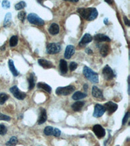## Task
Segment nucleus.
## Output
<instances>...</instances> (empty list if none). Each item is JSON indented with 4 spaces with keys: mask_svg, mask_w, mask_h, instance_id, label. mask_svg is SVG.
Instances as JSON below:
<instances>
[{
    "mask_svg": "<svg viewBox=\"0 0 130 146\" xmlns=\"http://www.w3.org/2000/svg\"><path fill=\"white\" fill-rule=\"evenodd\" d=\"M77 13L79 14L83 18L88 21L95 20L98 15L97 9L93 7L78 9Z\"/></svg>",
    "mask_w": 130,
    "mask_h": 146,
    "instance_id": "nucleus-1",
    "label": "nucleus"
},
{
    "mask_svg": "<svg viewBox=\"0 0 130 146\" xmlns=\"http://www.w3.org/2000/svg\"><path fill=\"white\" fill-rule=\"evenodd\" d=\"M83 74L85 75V77L91 82H94V83L98 82V74L93 71L90 68L85 66L83 68Z\"/></svg>",
    "mask_w": 130,
    "mask_h": 146,
    "instance_id": "nucleus-2",
    "label": "nucleus"
},
{
    "mask_svg": "<svg viewBox=\"0 0 130 146\" xmlns=\"http://www.w3.org/2000/svg\"><path fill=\"white\" fill-rule=\"evenodd\" d=\"M75 86L72 85H69L64 87H58L56 89L55 93L59 96H68L70 95L75 90Z\"/></svg>",
    "mask_w": 130,
    "mask_h": 146,
    "instance_id": "nucleus-3",
    "label": "nucleus"
},
{
    "mask_svg": "<svg viewBox=\"0 0 130 146\" xmlns=\"http://www.w3.org/2000/svg\"><path fill=\"white\" fill-rule=\"evenodd\" d=\"M27 20L32 24L42 26L44 25V21L35 13H31L27 16Z\"/></svg>",
    "mask_w": 130,
    "mask_h": 146,
    "instance_id": "nucleus-4",
    "label": "nucleus"
},
{
    "mask_svg": "<svg viewBox=\"0 0 130 146\" xmlns=\"http://www.w3.org/2000/svg\"><path fill=\"white\" fill-rule=\"evenodd\" d=\"M61 49V44L59 43H50L47 46L46 51L48 54L54 55V54L58 53Z\"/></svg>",
    "mask_w": 130,
    "mask_h": 146,
    "instance_id": "nucleus-5",
    "label": "nucleus"
},
{
    "mask_svg": "<svg viewBox=\"0 0 130 146\" xmlns=\"http://www.w3.org/2000/svg\"><path fill=\"white\" fill-rule=\"evenodd\" d=\"M102 74L104 77V79L107 81H109V80H112L115 77V74L113 72V70L109 66L106 65L105 67L103 68L102 70Z\"/></svg>",
    "mask_w": 130,
    "mask_h": 146,
    "instance_id": "nucleus-6",
    "label": "nucleus"
},
{
    "mask_svg": "<svg viewBox=\"0 0 130 146\" xmlns=\"http://www.w3.org/2000/svg\"><path fill=\"white\" fill-rule=\"evenodd\" d=\"M10 92L13 94V96H15L16 99H18L19 100H24L25 98L26 97L25 93L23 92H21L16 86L11 87L10 88Z\"/></svg>",
    "mask_w": 130,
    "mask_h": 146,
    "instance_id": "nucleus-7",
    "label": "nucleus"
},
{
    "mask_svg": "<svg viewBox=\"0 0 130 146\" xmlns=\"http://www.w3.org/2000/svg\"><path fill=\"white\" fill-rule=\"evenodd\" d=\"M93 131L98 138H101L105 135V131L100 125H95L93 128Z\"/></svg>",
    "mask_w": 130,
    "mask_h": 146,
    "instance_id": "nucleus-8",
    "label": "nucleus"
},
{
    "mask_svg": "<svg viewBox=\"0 0 130 146\" xmlns=\"http://www.w3.org/2000/svg\"><path fill=\"white\" fill-rule=\"evenodd\" d=\"M103 107L105 108V111H107L108 114L109 115L113 114L118 109V105L112 101H109V102L106 103Z\"/></svg>",
    "mask_w": 130,
    "mask_h": 146,
    "instance_id": "nucleus-9",
    "label": "nucleus"
},
{
    "mask_svg": "<svg viewBox=\"0 0 130 146\" xmlns=\"http://www.w3.org/2000/svg\"><path fill=\"white\" fill-rule=\"evenodd\" d=\"M105 112V109L103 105L100 104H96L94 107L93 116L95 117H100L103 116Z\"/></svg>",
    "mask_w": 130,
    "mask_h": 146,
    "instance_id": "nucleus-10",
    "label": "nucleus"
},
{
    "mask_svg": "<svg viewBox=\"0 0 130 146\" xmlns=\"http://www.w3.org/2000/svg\"><path fill=\"white\" fill-rule=\"evenodd\" d=\"M92 40H93V37H92L91 35L89 33H86L84 35V36L82 37L81 40H80L79 46L80 47H83L87 45V44L90 43Z\"/></svg>",
    "mask_w": 130,
    "mask_h": 146,
    "instance_id": "nucleus-11",
    "label": "nucleus"
},
{
    "mask_svg": "<svg viewBox=\"0 0 130 146\" xmlns=\"http://www.w3.org/2000/svg\"><path fill=\"white\" fill-rule=\"evenodd\" d=\"M75 49L74 46L72 45H68L67 46L65 49V57L67 59H70L72 57V56L75 53Z\"/></svg>",
    "mask_w": 130,
    "mask_h": 146,
    "instance_id": "nucleus-12",
    "label": "nucleus"
},
{
    "mask_svg": "<svg viewBox=\"0 0 130 146\" xmlns=\"http://www.w3.org/2000/svg\"><path fill=\"white\" fill-rule=\"evenodd\" d=\"M38 62H39V64L42 68H44V69H49V68L54 67V66L53 65V64H52V62H50V61L45 60V59H42V58L39 59Z\"/></svg>",
    "mask_w": 130,
    "mask_h": 146,
    "instance_id": "nucleus-13",
    "label": "nucleus"
},
{
    "mask_svg": "<svg viewBox=\"0 0 130 146\" xmlns=\"http://www.w3.org/2000/svg\"><path fill=\"white\" fill-rule=\"evenodd\" d=\"M47 113L46 110L44 109H41V112L39 114V120H38V123L39 125H41L42 123H45L47 120Z\"/></svg>",
    "mask_w": 130,
    "mask_h": 146,
    "instance_id": "nucleus-14",
    "label": "nucleus"
},
{
    "mask_svg": "<svg viewBox=\"0 0 130 146\" xmlns=\"http://www.w3.org/2000/svg\"><path fill=\"white\" fill-rule=\"evenodd\" d=\"M92 94L94 98H99V99H103V94L100 89L96 86H93V89H92Z\"/></svg>",
    "mask_w": 130,
    "mask_h": 146,
    "instance_id": "nucleus-15",
    "label": "nucleus"
},
{
    "mask_svg": "<svg viewBox=\"0 0 130 146\" xmlns=\"http://www.w3.org/2000/svg\"><path fill=\"white\" fill-rule=\"evenodd\" d=\"M94 39L98 42H110V38L103 34H97L94 36Z\"/></svg>",
    "mask_w": 130,
    "mask_h": 146,
    "instance_id": "nucleus-16",
    "label": "nucleus"
},
{
    "mask_svg": "<svg viewBox=\"0 0 130 146\" xmlns=\"http://www.w3.org/2000/svg\"><path fill=\"white\" fill-rule=\"evenodd\" d=\"M59 26L57 23H52L49 28V33L52 35H56L59 33Z\"/></svg>",
    "mask_w": 130,
    "mask_h": 146,
    "instance_id": "nucleus-17",
    "label": "nucleus"
},
{
    "mask_svg": "<svg viewBox=\"0 0 130 146\" xmlns=\"http://www.w3.org/2000/svg\"><path fill=\"white\" fill-rule=\"evenodd\" d=\"M84 105H85L84 101H77L72 105V108L74 111L79 112L82 109V108L83 107Z\"/></svg>",
    "mask_w": 130,
    "mask_h": 146,
    "instance_id": "nucleus-18",
    "label": "nucleus"
},
{
    "mask_svg": "<svg viewBox=\"0 0 130 146\" xmlns=\"http://www.w3.org/2000/svg\"><path fill=\"white\" fill-rule=\"evenodd\" d=\"M59 68L62 74H66L68 72V65L67 62L65 60L61 59L60 60V64H59Z\"/></svg>",
    "mask_w": 130,
    "mask_h": 146,
    "instance_id": "nucleus-19",
    "label": "nucleus"
},
{
    "mask_svg": "<svg viewBox=\"0 0 130 146\" xmlns=\"http://www.w3.org/2000/svg\"><path fill=\"white\" fill-rule=\"evenodd\" d=\"M100 52L102 56H107L109 53V46L107 44H103L101 46L100 48Z\"/></svg>",
    "mask_w": 130,
    "mask_h": 146,
    "instance_id": "nucleus-20",
    "label": "nucleus"
},
{
    "mask_svg": "<svg viewBox=\"0 0 130 146\" xmlns=\"http://www.w3.org/2000/svg\"><path fill=\"white\" fill-rule=\"evenodd\" d=\"M37 87L39 88H41V89H43L44 90L46 91L48 93H50L51 92V88L50 86H49L48 84H47L46 83H45V82H39V83L37 84Z\"/></svg>",
    "mask_w": 130,
    "mask_h": 146,
    "instance_id": "nucleus-21",
    "label": "nucleus"
},
{
    "mask_svg": "<svg viewBox=\"0 0 130 146\" xmlns=\"http://www.w3.org/2000/svg\"><path fill=\"white\" fill-rule=\"evenodd\" d=\"M9 69H10L11 72H12V74H13L14 76H18V72L17 71V70L16 69L13 60H9Z\"/></svg>",
    "mask_w": 130,
    "mask_h": 146,
    "instance_id": "nucleus-22",
    "label": "nucleus"
},
{
    "mask_svg": "<svg viewBox=\"0 0 130 146\" xmlns=\"http://www.w3.org/2000/svg\"><path fill=\"white\" fill-rule=\"evenodd\" d=\"M87 94L85 93H82L81 92H76L72 96V99L74 100H81L87 97Z\"/></svg>",
    "mask_w": 130,
    "mask_h": 146,
    "instance_id": "nucleus-23",
    "label": "nucleus"
},
{
    "mask_svg": "<svg viewBox=\"0 0 130 146\" xmlns=\"http://www.w3.org/2000/svg\"><path fill=\"white\" fill-rule=\"evenodd\" d=\"M11 21H12V15L11 13H8L5 15V17L4 24H3L4 27H7L9 26H10L11 24Z\"/></svg>",
    "mask_w": 130,
    "mask_h": 146,
    "instance_id": "nucleus-24",
    "label": "nucleus"
},
{
    "mask_svg": "<svg viewBox=\"0 0 130 146\" xmlns=\"http://www.w3.org/2000/svg\"><path fill=\"white\" fill-rule=\"evenodd\" d=\"M28 82H29V90H32L35 86V75L33 73L30 74V76L28 78Z\"/></svg>",
    "mask_w": 130,
    "mask_h": 146,
    "instance_id": "nucleus-25",
    "label": "nucleus"
},
{
    "mask_svg": "<svg viewBox=\"0 0 130 146\" xmlns=\"http://www.w3.org/2000/svg\"><path fill=\"white\" fill-rule=\"evenodd\" d=\"M18 143V138L16 136H13L10 138L7 142L6 143L7 146H16Z\"/></svg>",
    "mask_w": 130,
    "mask_h": 146,
    "instance_id": "nucleus-26",
    "label": "nucleus"
},
{
    "mask_svg": "<svg viewBox=\"0 0 130 146\" xmlns=\"http://www.w3.org/2000/svg\"><path fill=\"white\" fill-rule=\"evenodd\" d=\"M18 38L17 36H13L9 40V44H10L11 47H15L18 44Z\"/></svg>",
    "mask_w": 130,
    "mask_h": 146,
    "instance_id": "nucleus-27",
    "label": "nucleus"
},
{
    "mask_svg": "<svg viewBox=\"0 0 130 146\" xmlns=\"http://www.w3.org/2000/svg\"><path fill=\"white\" fill-rule=\"evenodd\" d=\"M9 99V96L7 94L1 93L0 94V105H3Z\"/></svg>",
    "mask_w": 130,
    "mask_h": 146,
    "instance_id": "nucleus-28",
    "label": "nucleus"
},
{
    "mask_svg": "<svg viewBox=\"0 0 130 146\" xmlns=\"http://www.w3.org/2000/svg\"><path fill=\"white\" fill-rule=\"evenodd\" d=\"M44 133L45 135H47V136L53 135V128L52 127H50V126L46 127V128H45L44 130Z\"/></svg>",
    "mask_w": 130,
    "mask_h": 146,
    "instance_id": "nucleus-29",
    "label": "nucleus"
},
{
    "mask_svg": "<svg viewBox=\"0 0 130 146\" xmlns=\"http://www.w3.org/2000/svg\"><path fill=\"white\" fill-rule=\"evenodd\" d=\"M26 5H27V4L25 1H20L17 4L15 5V9L16 10H21V9H23V8H25Z\"/></svg>",
    "mask_w": 130,
    "mask_h": 146,
    "instance_id": "nucleus-30",
    "label": "nucleus"
},
{
    "mask_svg": "<svg viewBox=\"0 0 130 146\" xmlns=\"http://www.w3.org/2000/svg\"><path fill=\"white\" fill-rule=\"evenodd\" d=\"M18 18L22 22H24L26 18V13L24 11H20L18 15Z\"/></svg>",
    "mask_w": 130,
    "mask_h": 146,
    "instance_id": "nucleus-31",
    "label": "nucleus"
},
{
    "mask_svg": "<svg viewBox=\"0 0 130 146\" xmlns=\"http://www.w3.org/2000/svg\"><path fill=\"white\" fill-rule=\"evenodd\" d=\"M7 129L3 124H0V135H4L7 133Z\"/></svg>",
    "mask_w": 130,
    "mask_h": 146,
    "instance_id": "nucleus-32",
    "label": "nucleus"
},
{
    "mask_svg": "<svg viewBox=\"0 0 130 146\" xmlns=\"http://www.w3.org/2000/svg\"><path fill=\"white\" fill-rule=\"evenodd\" d=\"M77 67V64L76 62H70V66H69L70 71H72V72L74 71V70H76Z\"/></svg>",
    "mask_w": 130,
    "mask_h": 146,
    "instance_id": "nucleus-33",
    "label": "nucleus"
},
{
    "mask_svg": "<svg viewBox=\"0 0 130 146\" xmlns=\"http://www.w3.org/2000/svg\"><path fill=\"white\" fill-rule=\"evenodd\" d=\"M0 120H4V121H10L11 120V117H9L7 115H5L0 113Z\"/></svg>",
    "mask_w": 130,
    "mask_h": 146,
    "instance_id": "nucleus-34",
    "label": "nucleus"
},
{
    "mask_svg": "<svg viewBox=\"0 0 130 146\" xmlns=\"http://www.w3.org/2000/svg\"><path fill=\"white\" fill-rule=\"evenodd\" d=\"M129 112L128 111V112H126V114H125L124 118H123V119H122V125H124L127 123V120H128V119H129Z\"/></svg>",
    "mask_w": 130,
    "mask_h": 146,
    "instance_id": "nucleus-35",
    "label": "nucleus"
},
{
    "mask_svg": "<svg viewBox=\"0 0 130 146\" xmlns=\"http://www.w3.org/2000/svg\"><path fill=\"white\" fill-rule=\"evenodd\" d=\"M10 5H11V3L9 1H3L2 2V7H3V8L4 9H9L10 7Z\"/></svg>",
    "mask_w": 130,
    "mask_h": 146,
    "instance_id": "nucleus-36",
    "label": "nucleus"
},
{
    "mask_svg": "<svg viewBox=\"0 0 130 146\" xmlns=\"http://www.w3.org/2000/svg\"><path fill=\"white\" fill-rule=\"evenodd\" d=\"M61 131L59 129H53V135L55 137H59L61 135Z\"/></svg>",
    "mask_w": 130,
    "mask_h": 146,
    "instance_id": "nucleus-37",
    "label": "nucleus"
},
{
    "mask_svg": "<svg viewBox=\"0 0 130 146\" xmlns=\"http://www.w3.org/2000/svg\"><path fill=\"white\" fill-rule=\"evenodd\" d=\"M124 23L125 24H126V25H127V26H130V24H129V19L127 18V16H124Z\"/></svg>",
    "mask_w": 130,
    "mask_h": 146,
    "instance_id": "nucleus-38",
    "label": "nucleus"
},
{
    "mask_svg": "<svg viewBox=\"0 0 130 146\" xmlns=\"http://www.w3.org/2000/svg\"><path fill=\"white\" fill-rule=\"evenodd\" d=\"M85 52L87 53V54H89V55H91V54H93V51L91 50V49L90 48H87L86 49H85Z\"/></svg>",
    "mask_w": 130,
    "mask_h": 146,
    "instance_id": "nucleus-39",
    "label": "nucleus"
},
{
    "mask_svg": "<svg viewBox=\"0 0 130 146\" xmlns=\"http://www.w3.org/2000/svg\"><path fill=\"white\" fill-rule=\"evenodd\" d=\"M105 1L106 2V3H107L109 4H112L113 3V1H112V0H111V1H108V0H105Z\"/></svg>",
    "mask_w": 130,
    "mask_h": 146,
    "instance_id": "nucleus-40",
    "label": "nucleus"
},
{
    "mask_svg": "<svg viewBox=\"0 0 130 146\" xmlns=\"http://www.w3.org/2000/svg\"><path fill=\"white\" fill-rule=\"evenodd\" d=\"M107 20H108V19H107V18H105V20H104V21H103L104 23H105V24H106V25H107V24H108V22H107Z\"/></svg>",
    "mask_w": 130,
    "mask_h": 146,
    "instance_id": "nucleus-41",
    "label": "nucleus"
},
{
    "mask_svg": "<svg viewBox=\"0 0 130 146\" xmlns=\"http://www.w3.org/2000/svg\"><path fill=\"white\" fill-rule=\"evenodd\" d=\"M83 88H84L85 90H87V84H85V86H83Z\"/></svg>",
    "mask_w": 130,
    "mask_h": 146,
    "instance_id": "nucleus-42",
    "label": "nucleus"
},
{
    "mask_svg": "<svg viewBox=\"0 0 130 146\" xmlns=\"http://www.w3.org/2000/svg\"><path fill=\"white\" fill-rule=\"evenodd\" d=\"M5 45H4V46H3L1 47V48H1L2 50H3V49H5Z\"/></svg>",
    "mask_w": 130,
    "mask_h": 146,
    "instance_id": "nucleus-43",
    "label": "nucleus"
},
{
    "mask_svg": "<svg viewBox=\"0 0 130 146\" xmlns=\"http://www.w3.org/2000/svg\"><path fill=\"white\" fill-rule=\"evenodd\" d=\"M117 146H119V145H117Z\"/></svg>",
    "mask_w": 130,
    "mask_h": 146,
    "instance_id": "nucleus-44",
    "label": "nucleus"
}]
</instances>
